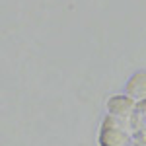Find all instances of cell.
Returning a JSON list of instances; mask_svg holds the SVG:
<instances>
[{
    "label": "cell",
    "instance_id": "obj_1",
    "mask_svg": "<svg viewBox=\"0 0 146 146\" xmlns=\"http://www.w3.org/2000/svg\"><path fill=\"white\" fill-rule=\"evenodd\" d=\"M125 92L131 94L133 98H144V100H146V72H144V70L135 72V76L127 82Z\"/></svg>",
    "mask_w": 146,
    "mask_h": 146
}]
</instances>
